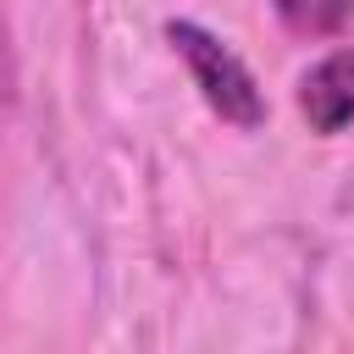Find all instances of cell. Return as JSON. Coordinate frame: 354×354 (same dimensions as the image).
I'll return each instance as SVG.
<instances>
[{"label": "cell", "mask_w": 354, "mask_h": 354, "mask_svg": "<svg viewBox=\"0 0 354 354\" xmlns=\"http://www.w3.org/2000/svg\"><path fill=\"white\" fill-rule=\"evenodd\" d=\"M166 39H171V50L188 61L194 88L205 94V105H210L221 122H232V127H243V133L266 122V94H260V83H254V72H249L210 28H199L194 17H171V22H166Z\"/></svg>", "instance_id": "1"}, {"label": "cell", "mask_w": 354, "mask_h": 354, "mask_svg": "<svg viewBox=\"0 0 354 354\" xmlns=\"http://www.w3.org/2000/svg\"><path fill=\"white\" fill-rule=\"evenodd\" d=\"M299 111L315 133H343L354 122V44L321 55L299 77Z\"/></svg>", "instance_id": "2"}, {"label": "cell", "mask_w": 354, "mask_h": 354, "mask_svg": "<svg viewBox=\"0 0 354 354\" xmlns=\"http://www.w3.org/2000/svg\"><path fill=\"white\" fill-rule=\"evenodd\" d=\"M343 17H348V6H310V11H304V6H282V22H288V28H310V33H326V28H337Z\"/></svg>", "instance_id": "3"}]
</instances>
